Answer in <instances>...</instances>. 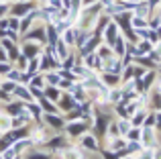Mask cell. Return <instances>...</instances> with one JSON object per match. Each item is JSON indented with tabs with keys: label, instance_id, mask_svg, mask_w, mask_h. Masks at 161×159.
<instances>
[{
	"label": "cell",
	"instance_id": "12",
	"mask_svg": "<svg viewBox=\"0 0 161 159\" xmlns=\"http://www.w3.org/2000/svg\"><path fill=\"white\" fill-rule=\"evenodd\" d=\"M45 96H49V98H51L53 102H57V98H59L61 94H59L57 88H47V90H45Z\"/></svg>",
	"mask_w": 161,
	"mask_h": 159
},
{
	"label": "cell",
	"instance_id": "16",
	"mask_svg": "<svg viewBox=\"0 0 161 159\" xmlns=\"http://www.w3.org/2000/svg\"><path fill=\"white\" fill-rule=\"evenodd\" d=\"M27 159H51V155H49V153H39V151H35V153H31Z\"/></svg>",
	"mask_w": 161,
	"mask_h": 159
},
{
	"label": "cell",
	"instance_id": "2",
	"mask_svg": "<svg viewBox=\"0 0 161 159\" xmlns=\"http://www.w3.org/2000/svg\"><path fill=\"white\" fill-rule=\"evenodd\" d=\"M31 10H33V4H14V6H10L12 16H16V19H23V16L29 14Z\"/></svg>",
	"mask_w": 161,
	"mask_h": 159
},
{
	"label": "cell",
	"instance_id": "11",
	"mask_svg": "<svg viewBox=\"0 0 161 159\" xmlns=\"http://www.w3.org/2000/svg\"><path fill=\"white\" fill-rule=\"evenodd\" d=\"M126 139L129 141H139L141 139V131H139L137 127H130V131L126 133Z\"/></svg>",
	"mask_w": 161,
	"mask_h": 159
},
{
	"label": "cell",
	"instance_id": "14",
	"mask_svg": "<svg viewBox=\"0 0 161 159\" xmlns=\"http://www.w3.org/2000/svg\"><path fill=\"white\" fill-rule=\"evenodd\" d=\"M16 88V82H12V80H4L2 82V90L4 92H12Z\"/></svg>",
	"mask_w": 161,
	"mask_h": 159
},
{
	"label": "cell",
	"instance_id": "19",
	"mask_svg": "<svg viewBox=\"0 0 161 159\" xmlns=\"http://www.w3.org/2000/svg\"><path fill=\"white\" fill-rule=\"evenodd\" d=\"M8 10H10V6H8V4H2V2H0V16H2V14H6Z\"/></svg>",
	"mask_w": 161,
	"mask_h": 159
},
{
	"label": "cell",
	"instance_id": "24",
	"mask_svg": "<svg viewBox=\"0 0 161 159\" xmlns=\"http://www.w3.org/2000/svg\"><path fill=\"white\" fill-rule=\"evenodd\" d=\"M102 4H104V6H108V4H112V0H102Z\"/></svg>",
	"mask_w": 161,
	"mask_h": 159
},
{
	"label": "cell",
	"instance_id": "9",
	"mask_svg": "<svg viewBox=\"0 0 161 159\" xmlns=\"http://www.w3.org/2000/svg\"><path fill=\"white\" fill-rule=\"evenodd\" d=\"M112 47H114V55H118V57L125 55V39H122V37H118L116 43H114Z\"/></svg>",
	"mask_w": 161,
	"mask_h": 159
},
{
	"label": "cell",
	"instance_id": "5",
	"mask_svg": "<svg viewBox=\"0 0 161 159\" xmlns=\"http://www.w3.org/2000/svg\"><path fill=\"white\" fill-rule=\"evenodd\" d=\"M12 94L16 96V98H20L23 100V102H31V90H29V88H23V86H16L14 90H12Z\"/></svg>",
	"mask_w": 161,
	"mask_h": 159
},
{
	"label": "cell",
	"instance_id": "22",
	"mask_svg": "<svg viewBox=\"0 0 161 159\" xmlns=\"http://www.w3.org/2000/svg\"><path fill=\"white\" fill-rule=\"evenodd\" d=\"M155 159H161V149H155Z\"/></svg>",
	"mask_w": 161,
	"mask_h": 159
},
{
	"label": "cell",
	"instance_id": "25",
	"mask_svg": "<svg viewBox=\"0 0 161 159\" xmlns=\"http://www.w3.org/2000/svg\"><path fill=\"white\" fill-rule=\"evenodd\" d=\"M130 2H133V4H137V0H130Z\"/></svg>",
	"mask_w": 161,
	"mask_h": 159
},
{
	"label": "cell",
	"instance_id": "7",
	"mask_svg": "<svg viewBox=\"0 0 161 159\" xmlns=\"http://www.w3.org/2000/svg\"><path fill=\"white\" fill-rule=\"evenodd\" d=\"M114 19H116V25L120 29H125V31H130V29H133V25H130V20H133V19H130L129 14H116Z\"/></svg>",
	"mask_w": 161,
	"mask_h": 159
},
{
	"label": "cell",
	"instance_id": "15",
	"mask_svg": "<svg viewBox=\"0 0 161 159\" xmlns=\"http://www.w3.org/2000/svg\"><path fill=\"white\" fill-rule=\"evenodd\" d=\"M10 69H12V63H8V61H0V76H6Z\"/></svg>",
	"mask_w": 161,
	"mask_h": 159
},
{
	"label": "cell",
	"instance_id": "17",
	"mask_svg": "<svg viewBox=\"0 0 161 159\" xmlns=\"http://www.w3.org/2000/svg\"><path fill=\"white\" fill-rule=\"evenodd\" d=\"M104 82H106L108 86H116V84H118V76H116V74H112V76H104Z\"/></svg>",
	"mask_w": 161,
	"mask_h": 159
},
{
	"label": "cell",
	"instance_id": "6",
	"mask_svg": "<svg viewBox=\"0 0 161 159\" xmlns=\"http://www.w3.org/2000/svg\"><path fill=\"white\" fill-rule=\"evenodd\" d=\"M118 39V29L114 23H108V29H106V43L108 45H114Z\"/></svg>",
	"mask_w": 161,
	"mask_h": 159
},
{
	"label": "cell",
	"instance_id": "8",
	"mask_svg": "<svg viewBox=\"0 0 161 159\" xmlns=\"http://www.w3.org/2000/svg\"><path fill=\"white\" fill-rule=\"evenodd\" d=\"M45 116V124L47 127H51V129H59V127H63V118H59L57 114H43Z\"/></svg>",
	"mask_w": 161,
	"mask_h": 159
},
{
	"label": "cell",
	"instance_id": "10",
	"mask_svg": "<svg viewBox=\"0 0 161 159\" xmlns=\"http://www.w3.org/2000/svg\"><path fill=\"white\" fill-rule=\"evenodd\" d=\"M82 145H86L90 151H96V141H94V137H92V135H86V137H84V139H82Z\"/></svg>",
	"mask_w": 161,
	"mask_h": 159
},
{
	"label": "cell",
	"instance_id": "20",
	"mask_svg": "<svg viewBox=\"0 0 161 159\" xmlns=\"http://www.w3.org/2000/svg\"><path fill=\"white\" fill-rule=\"evenodd\" d=\"M153 123H155V116L153 114H151L149 118H145V124H147V127H149V124H153Z\"/></svg>",
	"mask_w": 161,
	"mask_h": 159
},
{
	"label": "cell",
	"instance_id": "13",
	"mask_svg": "<svg viewBox=\"0 0 161 159\" xmlns=\"http://www.w3.org/2000/svg\"><path fill=\"white\" fill-rule=\"evenodd\" d=\"M29 86H33V88H41V90H43V88H45L43 78H41V76H33V78H31V84H29Z\"/></svg>",
	"mask_w": 161,
	"mask_h": 159
},
{
	"label": "cell",
	"instance_id": "23",
	"mask_svg": "<svg viewBox=\"0 0 161 159\" xmlns=\"http://www.w3.org/2000/svg\"><path fill=\"white\" fill-rule=\"evenodd\" d=\"M82 4H84V6H90V4H94V0H84Z\"/></svg>",
	"mask_w": 161,
	"mask_h": 159
},
{
	"label": "cell",
	"instance_id": "1",
	"mask_svg": "<svg viewBox=\"0 0 161 159\" xmlns=\"http://www.w3.org/2000/svg\"><path fill=\"white\" fill-rule=\"evenodd\" d=\"M20 53H23L27 59H35V57L41 55V47H39V45H33L31 41H27V43L23 45V51H20Z\"/></svg>",
	"mask_w": 161,
	"mask_h": 159
},
{
	"label": "cell",
	"instance_id": "18",
	"mask_svg": "<svg viewBox=\"0 0 161 159\" xmlns=\"http://www.w3.org/2000/svg\"><path fill=\"white\" fill-rule=\"evenodd\" d=\"M141 123H143V112H139V114H135V120H133V124H135V127H139Z\"/></svg>",
	"mask_w": 161,
	"mask_h": 159
},
{
	"label": "cell",
	"instance_id": "4",
	"mask_svg": "<svg viewBox=\"0 0 161 159\" xmlns=\"http://www.w3.org/2000/svg\"><path fill=\"white\" fill-rule=\"evenodd\" d=\"M88 131V127L84 123H69L67 124V133H69L71 137H80L82 133H86Z\"/></svg>",
	"mask_w": 161,
	"mask_h": 159
},
{
	"label": "cell",
	"instance_id": "3",
	"mask_svg": "<svg viewBox=\"0 0 161 159\" xmlns=\"http://www.w3.org/2000/svg\"><path fill=\"white\" fill-rule=\"evenodd\" d=\"M57 102H59V106H61V110H71V108L75 106V102H74V94H69V92H67V94H61Z\"/></svg>",
	"mask_w": 161,
	"mask_h": 159
},
{
	"label": "cell",
	"instance_id": "21",
	"mask_svg": "<svg viewBox=\"0 0 161 159\" xmlns=\"http://www.w3.org/2000/svg\"><path fill=\"white\" fill-rule=\"evenodd\" d=\"M8 27V19H4V20H0V29H6Z\"/></svg>",
	"mask_w": 161,
	"mask_h": 159
}]
</instances>
